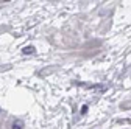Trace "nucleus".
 Instances as JSON below:
<instances>
[{"label":"nucleus","mask_w":131,"mask_h":129,"mask_svg":"<svg viewBox=\"0 0 131 129\" xmlns=\"http://www.w3.org/2000/svg\"><path fill=\"white\" fill-rule=\"evenodd\" d=\"M22 53H25V55H31V53H35V47H25L24 50H22Z\"/></svg>","instance_id":"nucleus-1"},{"label":"nucleus","mask_w":131,"mask_h":129,"mask_svg":"<svg viewBox=\"0 0 131 129\" xmlns=\"http://www.w3.org/2000/svg\"><path fill=\"white\" fill-rule=\"evenodd\" d=\"M20 126H22V123H20V121H16V123H14V126H13V129H20Z\"/></svg>","instance_id":"nucleus-2"}]
</instances>
